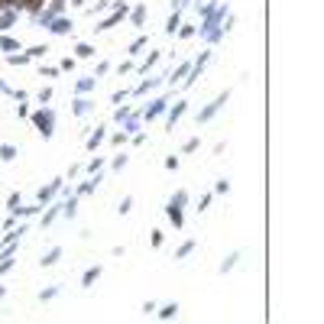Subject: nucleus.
I'll use <instances>...</instances> for the list:
<instances>
[{
  "label": "nucleus",
  "mask_w": 324,
  "mask_h": 324,
  "mask_svg": "<svg viewBox=\"0 0 324 324\" xmlns=\"http://www.w3.org/2000/svg\"><path fill=\"white\" fill-rule=\"evenodd\" d=\"M192 250H194V243H192V240H188V243H182V247H178V259H182V256H188V253H192Z\"/></svg>",
  "instance_id": "obj_25"
},
{
  "label": "nucleus",
  "mask_w": 324,
  "mask_h": 324,
  "mask_svg": "<svg viewBox=\"0 0 324 324\" xmlns=\"http://www.w3.org/2000/svg\"><path fill=\"white\" fill-rule=\"evenodd\" d=\"M71 110H75V117H85L88 110H91V100H88V97H78V100H75V107H71Z\"/></svg>",
  "instance_id": "obj_9"
},
{
  "label": "nucleus",
  "mask_w": 324,
  "mask_h": 324,
  "mask_svg": "<svg viewBox=\"0 0 324 324\" xmlns=\"http://www.w3.org/2000/svg\"><path fill=\"white\" fill-rule=\"evenodd\" d=\"M107 71H110V65H107V62H100V65H97V75H94V78H100V75H107Z\"/></svg>",
  "instance_id": "obj_36"
},
{
  "label": "nucleus",
  "mask_w": 324,
  "mask_h": 324,
  "mask_svg": "<svg viewBox=\"0 0 324 324\" xmlns=\"http://www.w3.org/2000/svg\"><path fill=\"white\" fill-rule=\"evenodd\" d=\"M97 279H100V266H91V269L85 272V279H81V282H85V286H94Z\"/></svg>",
  "instance_id": "obj_13"
},
{
  "label": "nucleus",
  "mask_w": 324,
  "mask_h": 324,
  "mask_svg": "<svg viewBox=\"0 0 324 324\" xmlns=\"http://www.w3.org/2000/svg\"><path fill=\"white\" fill-rule=\"evenodd\" d=\"M124 16H127V7H117L114 13H110V16H107V20H104L100 26H94V30H110V26H117L120 20H124Z\"/></svg>",
  "instance_id": "obj_4"
},
{
  "label": "nucleus",
  "mask_w": 324,
  "mask_h": 324,
  "mask_svg": "<svg viewBox=\"0 0 324 324\" xmlns=\"http://www.w3.org/2000/svg\"><path fill=\"white\" fill-rule=\"evenodd\" d=\"M107 3H110V0H97V7H94V10H104Z\"/></svg>",
  "instance_id": "obj_38"
},
{
  "label": "nucleus",
  "mask_w": 324,
  "mask_h": 324,
  "mask_svg": "<svg viewBox=\"0 0 324 324\" xmlns=\"http://www.w3.org/2000/svg\"><path fill=\"white\" fill-rule=\"evenodd\" d=\"M36 211H39V208H16L13 214H26V217H30V214H36Z\"/></svg>",
  "instance_id": "obj_37"
},
{
  "label": "nucleus",
  "mask_w": 324,
  "mask_h": 324,
  "mask_svg": "<svg viewBox=\"0 0 324 324\" xmlns=\"http://www.w3.org/2000/svg\"><path fill=\"white\" fill-rule=\"evenodd\" d=\"M185 201H188V194H185V192H175V198H172L169 204H175V208H182V204H185Z\"/></svg>",
  "instance_id": "obj_26"
},
{
  "label": "nucleus",
  "mask_w": 324,
  "mask_h": 324,
  "mask_svg": "<svg viewBox=\"0 0 324 324\" xmlns=\"http://www.w3.org/2000/svg\"><path fill=\"white\" fill-rule=\"evenodd\" d=\"M7 62L10 65H26V62H30V55H7Z\"/></svg>",
  "instance_id": "obj_24"
},
{
  "label": "nucleus",
  "mask_w": 324,
  "mask_h": 324,
  "mask_svg": "<svg viewBox=\"0 0 324 324\" xmlns=\"http://www.w3.org/2000/svg\"><path fill=\"white\" fill-rule=\"evenodd\" d=\"M165 214H169V221L175 227H182V208H175V204H169V208H165Z\"/></svg>",
  "instance_id": "obj_11"
},
{
  "label": "nucleus",
  "mask_w": 324,
  "mask_h": 324,
  "mask_svg": "<svg viewBox=\"0 0 324 324\" xmlns=\"http://www.w3.org/2000/svg\"><path fill=\"white\" fill-rule=\"evenodd\" d=\"M178 36L188 39V36H194V30H192V26H178Z\"/></svg>",
  "instance_id": "obj_34"
},
{
  "label": "nucleus",
  "mask_w": 324,
  "mask_h": 324,
  "mask_svg": "<svg viewBox=\"0 0 324 324\" xmlns=\"http://www.w3.org/2000/svg\"><path fill=\"white\" fill-rule=\"evenodd\" d=\"M55 217H59V208H52V211H46V217H42V224H52Z\"/></svg>",
  "instance_id": "obj_29"
},
{
  "label": "nucleus",
  "mask_w": 324,
  "mask_h": 324,
  "mask_svg": "<svg viewBox=\"0 0 324 324\" xmlns=\"http://www.w3.org/2000/svg\"><path fill=\"white\" fill-rule=\"evenodd\" d=\"M49 30H52L55 36H65V32H71V20L68 16H55L52 23H49Z\"/></svg>",
  "instance_id": "obj_3"
},
{
  "label": "nucleus",
  "mask_w": 324,
  "mask_h": 324,
  "mask_svg": "<svg viewBox=\"0 0 324 324\" xmlns=\"http://www.w3.org/2000/svg\"><path fill=\"white\" fill-rule=\"evenodd\" d=\"M16 23V10L10 7V10H0V30H10V26Z\"/></svg>",
  "instance_id": "obj_5"
},
{
  "label": "nucleus",
  "mask_w": 324,
  "mask_h": 324,
  "mask_svg": "<svg viewBox=\"0 0 324 324\" xmlns=\"http://www.w3.org/2000/svg\"><path fill=\"white\" fill-rule=\"evenodd\" d=\"M159 114H165V97L153 100V104H149V110H146V117H149V120H153V117H159Z\"/></svg>",
  "instance_id": "obj_7"
},
{
  "label": "nucleus",
  "mask_w": 324,
  "mask_h": 324,
  "mask_svg": "<svg viewBox=\"0 0 324 324\" xmlns=\"http://www.w3.org/2000/svg\"><path fill=\"white\" fill-rule=\"evenodd\" d=\"M100 165H104V162H100V159H94L91 165H88V172H91V175H97V172H100Z\"/></svg>",
  "instance_id": "obj_32"
},
{
  "label": "nucleus",
  "mask_w": 324,
  "mask_h": 324,
  "mask_svg": "<svg viewBox=\"0 0 324 324\" xmlns=\"http://www.w3.org/2000/svg\"><path fill=\"white\" fill-rule=\"evenodd\" d=\"M55 295H59V289H42V292H39V298L49 301V298H55Z\"/></svg>",
  "instance_id": "obj_27"
},
{
  "label": "nucleus",
  "mask_w": 324,
  "mask_h": 324,
  "mask_svg": "<svg viewBox=\"0 0 324 324\" xmlns=\"http://www.w3.org/2000/svg\"><path fill=\"white\" fill-rule=\"evenodd\" d=\"M114 117H117V120H127V117H130V107H120Z\"/></svg>",
  "instance_id": "obj_35"
},
{
  "label": "nucleus",
  "mask_w": 324,
  "mask_h": 324,
  "mask_svg": "<svg viewBox=\"0 0 324 324\" xmlns=\"http://www.w3.org/2000/svg\"><path fill=\"white\" fill-rule=\"evenodd\" d=\"M71 3H75V7H85V0H71Z\"/></svg>",
  "instance_id": "obj_39"
},
{
  "label": "nucleus",
  "mask_w": 324,
  "mask_h": 324,
  "mask_svg": "<svg viewBox=\"0 0 324 324\" xmlns=\"http://www.w3.org/2000/svg\"><path fill=\"white\" fill-rule=\"evenodd\" d=\"M100 139H104V127H97V130L91 133V136H88V149H97V143Z\"/></svg>",
  "instance_id": "obj_16"
},
{
  "label": "nucleus",
  "mask_w": 324,
  "mask_h": 324,
  "mask_svg": "<svg viewBox=\"0 0 324 324\" xmlns=\"http://www.w3.org/2000/svg\"><path fill=\"white\" fill-rule=\"evenodd\" d=\"M227 97H230V94H221V97H217L214 104H208V107H204V110H201V114H198V124H201V120H211V117H214L217 110H221V107H224V104H227Z\"/></svg>",
  "instance_id": "obj_2"
},
{
  "label": "nucleus",
  "mask_w": 324,
  "mask_h": 324,
  "mask_svg": "<svg viewBox=\"0 0 324 324\" xmlns=\"http://www.w3.org/2000/svg\"><path fill=\"white\" fill-rule=\"evenodd\" d=\"M185 110H188V107H185V100H178L175 107H172V110H169V124H172V127H175V120H182V117H185Z\"/></svg>",
  "instance_id": "obj_6"
},
{
  "label": "nucleus",
  "mask_w": 324,
  "mask_h": 324,
  "mask_svg": "<svg viewBox=\"0 0 324 324\" xmlns=\"http://www.w3.org/2000/svg\"><path fill=\"white\" fill-rule=\"evenodd\" d=\"M59 256H62V250H59V247H52L46 256H42V266H55V262H59Z\"/></svg>",
  "instance_id": "obj_12"
},
{
  "label": "nucleus",
  "mask_w": 324,
  "mask_h": 324,
  "mask_svg": "<svg viewBox=\"0 0 324 324\" xmlns=\"http://www.w3.org/2000/svg\"><path fill=\"white\" fill-rule=\"evenodd\" d=\"M0 159H3V162L16 159V146H10V143H3V146H0Z\"/></svg>",
  "instance_id": "obj_17"
},
{
  "label": "nucleus",
  "mask_w": 324,
  "mask_h": 324,
  "mask_svg": "<svg viewBox=\"0 0 324 324\" xmlns=\"http://www.w3.org/2000/svg\"><path fill=\"white\" fill-rule=\"evenodd\" d=\"M75 55H78V59H91V55H94V49L88 46V42H78V46H75Z\"/></svg>",
  "instance_id": "obj_15"
},
{
  "label": "nucleus",
  "mask_w": 324,
  "mask_h": 324,
  "mask_svg": "<svg viewBox=\"0 0 324 324\" xmlns=\"http://www.w3.org/2000/svg\"><path fill=\"white\" fill-rule=\"evenodd\" d=\"M39 100H42V104H49V100H52V88H42V91H39Z\"/></svg>",
  "instance_id": "obj_28"
},
{
  "label": "nucleus",
  "mask_w": 324,
  "mask_h": 324,
  "mask_svg": "<svg viewBox=\"0 0 324 324\" xmlns=\"http://www.w3.org/2000/svg\"><path fill=\"white\" fill-rule=\"evenodd\" d=\"M130 208H133V198H124V201H120V214H127Z\"/></svg>",
  "instance_id": "obj_33"
},
{
  "label": "nucleus",
  "mask_w": 324,
  "mask_h": 324,
  "mask_svg": "<svg viewBox=\"0 0 324 324\" xmlns=\"http://www.w3.org/2000/svg\"><path fill=\"white\" fill-rule=\"evenodd\" d=\"M156 85H159V78H149V81H143V85L136 88V94H146L149 88H156Z\"/></svg>",
  "instance_id": "obj_21"
},
{
  "label": "nucleus",
  "mask_w": 324,
  "mask_h": 324,
  "mask_svg": "<svg viewBox=\"0 0 324 324\" xmlns=\"http://www.w3.org/2000/svg\"><path fill=\"white\" fill-rule=\"evenodd\" d=\"M7 204H10V211H16V208H20V194L13 192V194H10V201H7Z\"/></svg>",
  "instance_id": "obj_31"
},
{
  "label": "nucleus",
  "mask_w": 324,
  "mask_h": 324,
  "mask_svg": "<svg viewBox=\"0 0 324 324\" xmlns=\"http://www.w3.org/2000/svg\"><path fill=\"white\" fill-rule=\"evenodd\" d=\"M130 20H133L136 26H143V20H146V7H133V10H130Z\"/></svg>",
  "instance_id": "obj_14"
},
{
  "label": "nucleus",
  "mask_w": 324,
  "mask_h": 324,
  "mask_svg": "<svg viewBox=\"0 0 324 324\" xmlns=\"http://www.w3.org/2000/svg\"><path fill=\"white\" fill-rule=\"evenodd\" d=\"M237 259H240V253H230V256H227L224 262H221V272H230L233 266H237Z\"/></svg>",
  "instance_id": "obj_19"
},
{
  "label": "nucleus",
  "mask_w": 324,
  "mask_h": 324,
  "mask_svg": "<svg viewBox=\"0 0 324 324\" xmlns=\"http://www.w3.org/2000/svg\"><path fill=\"white\" fill-rule=\"evenodd\" d=\"M32 124H36V130L42 133V136H52V130H55V117H52V110H36V114H32Z\"/></svg>",
  "instance_id": "obj_1"
},
{
  "label": "nucleus",
  "mask_w": 324,
  "mask_h": 324,
  "mask_svg": "<svg viewBox=\"0 0 324 324\" xmlns=\"http://www.w3.org/2000/svg\"><path fill=\"white\" fill-rule=\"evenodd\" d=\"M0 46H3V49H16V39H10V36H0Z\"/></svg>",
  "instance_id": "obj_30"
},
{
  "label": "nucleus",
  "mask_w": 324,
  "mask_h": 324,
  "mask_svg": "<svg viewBox=\"0 0 324 324\" xmlns=\"http://www.w3.org/2000/svg\"><path fill=\"white\" fill-rule=\"evenodd\" d=\"M3 292H7V289H3V286H0V298H3Z\"/></svg>",
  "instance_id": "obj_40"
},
{
  "label": "nucleus",
  "mask_w": 324,
  "mask_h": 324,
  "mask_svg": "<svg viewBox=\"0 0 324 324\" xmlns=\"http://www.w3.org/2000/svg\"><path fill=\"white\" fill-rule=\"evenodd\" d=\"M178 26H182V16H178V10H175V13L169 16V23H165V32H169V36H175Z\"/></svg>",
  "instance_id": "obj_10"
},
{
  "label": "nucleus",
  "mask_w": 324,
  "mask_h": 324,
  "mask_svg": "<svg viewBox=\"0 0 324 324\" xmlns=\"http://www.w3.org/2000/svg\"><path fill=\"white\" fill-rule=\"evenodd\" d=\"M94 85H97V78H94V75H91V78H81V81L75 85V91H78V94H88Z\"/></svg>",
  "instance_id": "obj_8"
},
{
  "label": "nucleus",
  "mask_w": 324,
  "mask_h": 324,
  "mask_svg": "<svg viewBox=\"0 0 324 324\" xmlns=\"http://www.w3.org/2000/svg\"><path fill=\"white\" fill-rule=\"evenodd\" d=\"M156 62H159V52H149V59H146L143 65H139V71H149V68H153Z\"/></svg>",
  "instance_id": "obj_20"
},
{
  "label": "nucleus",
  "mask_w": 324,
  "mask_h": 324,
  "mask_svg": "<svg viewBox=\"0 0 324 324\" xmlns=\"http://www.w3.org/2000/svg\"><path fill=\"white\" fill-rule=\"evenodd\" d=\"M62 208H65V214H68V217H75V208H78V198H68V201H65V204H62Z\"/></svg>",
  "instance_id": "obj_22"
},
{
  "label": "nucleus",
  "mask_w": 324,
  "mask_h": 324,
  "mask_svg": "<svg viewBox=\"0 0 324 324\" xmlns=\"http://www.w3.org/2000/svg\"><path fill=\"white\" fill-rule=\"evenodd\" d=\"M175 315H178V305H165V308L159 311V318H162V321H172Z\"/></svg>",
  "instance_id": "obj_18"
},
{
  "label": "nucleus",
  "mask_w": 324,
  "mask_h": 324,
  "mask_svg": "<svg viewBox=\"0 0 324 324\" xmlns=\"http://www.w3.org/2000/svg\"><path fill=\"white\" fill-rule=\"evenodd\" d=\"M46 52H49L46 46H32V49H30V52H26V55H30V59H42V55H46Z\"/></svg>",
  "instance_id": "obj_23"
}]
</instances>
